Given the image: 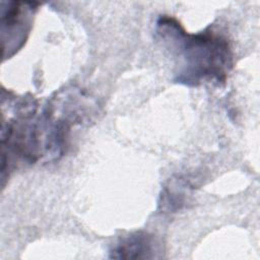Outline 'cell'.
I'll list each match as a JSON object with an SVG mask.
<instances>
[{
  "label": "cell",
  "instance_id": "7a4b0ae2",
  "mask_svg": "<svg viewBox=\"0 0 260 260\" xmlns=\"http://www.w3.org/2000/svg\"><path fill=\"white\" fill-rule=\"evenodd\" d=\"M1 3V39L3 57L9 58L25 43L31 28L38 2L10 1Z\"/></svg>",
  "mask_w": 260,
  "mask_h": 260
},
{
  "label": "cell",
  "instance_id": "3957f363",
  "mask_svg": "<svg viewBox=\"0 0 260 260\" xmlns=\"http://www.w3.org/2000/svg\"><path fill=\"white\" fill-rule=\"evenodd\" d=\"M157 252V242L153 235L135 232L121 238L110 250V258L151 259Z\"/></svg>",
  "mask_w": 260,
  "mask_h": 260
},
{
  "label": "cell",
  "instance_id": "6da1fadb",
  "mask_svg": "<svg viewBox=\"0 0 260 260\" xmlns=\"http://www.w3.org/2000/svg\"><path fill=\"white\" fill-rule=\"evenodd\" d=\"M155 32L176 59L175 81L188 86L224 82L233 68L234 54L229 41L211 29L190 34L174 17L161 15Z\"/></svg>",
  "mask_w": 260,
  "mask_h": 260
}]
</instances>
